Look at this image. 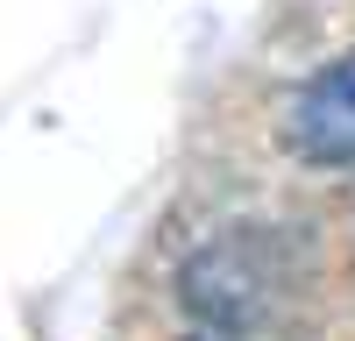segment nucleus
Here are the masks:
<instances>
[{
    "label": "nucleus",
    "instance_id": "obj_1",
    "mask_svg": "<svg viewBox=\"0 0 355 341\" xmlns=\"http://www.w3.org/2000/svg\"><path fill=\"white\" fill-rule=\"evenodd\" d=\"M299 284V235L277 220H220L171 270L178 327L214 334H277L284 299Z\"/></svg>",
    "mask_w": 355,
    "mask_h": 341
},
{
    "label": "nucleus",
    "instance_id": "obj_2",
    "mask_svg": "<svg viewBox=\"0 0 355 341\" xmlns=\"http://www.w3.org/2000/svg\"><path fill=\"white\" fill-rule=\"evenodd\" d=\"M284 142L306 170H355V50L327 57L299 78V93L284 107Z\"/></svg>",
    "mask_w": 355,
    "mask_h": 341
}]
</instances>
